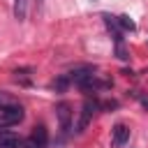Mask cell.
<instances>
[{
	"label": "cell",
	"instance_id": "cell-13",
	"mask_svg": "<svg viewBox=\"0 0 148 148\" xmlns=\"http://www.w3.org/2000/svg\"><path fill=\"white\" fill-rule=\"evenodd\" d=\"M139 99H141V104H143V106L148 109V97H139Z\"/></svg>",
	"mask_w": 148,
	"mask_h": 148
},
{
	"label": "cell",
	"instance_id": "cell-2",
	"mask_svg": "<svg viewBox=\"0 0 148 148\" xmlns=\"http://www.w3.org/2000/svg\"><path fill=\"white\" fill-rule=\"evenodd\" d=\"M97 109H99V102H97V99H86V102H83L81 116H79V123H76V132H83V130L90 125V120H92V116H95Z\"/></svg>",
	"mask_w": 148,
	"mask_h": 148
},
{
	"label": "cell",
	"instance_id": "cell-4",
	"mask_svg": "<svg viewBox=\"0 0 148 148\" xmlns=\"http://www.w3.org/2000/svg\"><path fill=\"white\" fill-rule=\"evenodd\" d=\"M127 141H130V127L123 125V123L113 125V130H111V148H123Z\"/></svg>",
	"mask_w": 148,
	"mask_h": 148
},
{
	"label": "cell",
	"instance_id": "cell-7",
	"mask_svg": "<svg viewBox=\"0 0 148 148\" xmlns=\"http://www.w3.org/2000/svg\"><path fill=\"white\" fill-rule=\"evenodd\" d=\"M116 18V25H118V30L120 32H132L136 25H134V21L127 16V14H120V16H113Z\"/></svg>",
	"mask_w": 148,
	"mask_h": 148
},
{
	"label": "cell",
	"instance_id": "cell-11",
	"mask_svg": "<svg viewBox=\"0 0 148 148\" xmlns=\"http://www.w3.org/2000/svg\"><path fill=\"white\" fill-rule=\"evenodd\" d=\"M116 56L120 58V60H127L130 56H127V49H125V44H116Z\"/></svg>",
	"mask_w": 148,
	"mask_h": 148
},
{
	"label": "cell",
	"instance_id": "cell-1",
	"mask_svg": "<svg viewBox=\"0 0 148 148\" xmlns=\"http://www.w3.org/2000/svg\"><path fill=\"white\" fill-rule=\"evenodd\" d=\"M23 116H25V111H23L21 104L9 106V109H2V111H0V130H7V127H12V125H18V123L23 120Z\"/></svg>",
	"mask_w": 148,
	"mask_h": 148
},
{
	"label": "cell",
	"instance_id": "cell-5",
	"mask_svg": "<svg viewBox=\"0 0 148 148\" xmlns=\"http://www.w3.org/2000/svg\"><path fill=\"white\" fill-rule=\"evenodd\" d=\"M0 148H30V143H28V139H23L18 134L5 132V134H0Z\"/></svg>",
	"mask_w": 148,
	"mask_h": 148
},
{
	"label": "cell",
	"instance_id": "cell-8",
	"mask_svg": "<svg viewBox=\"0 0 148 148\" xmlns=\"http://www.w3.org/2000/svg\"><path fill=\"white\" fill-rule=\"evenodd\" d=\"M25 14H28V0H14V18L25 21Z\"/></svg>",
	"mask_w": 148,
	"mask_h": 148
},
{
	"label": "cell",
	"instance_id": "cell-12",
	"mask_svg": "<svg viewBox=\"0 0 148 148\" xmlns=\"http://www.w3.org/2000/svg\"><path fill=\"white\" fill-rule=\"evenodd\" d=\"M42 5H44V0H35V12H37V14L42 12Z\"/></svg>",
	"mask_w": 148,
	"mask_h": 148
},
{
	"label": "cell",
	"instance_id": "cell-9",
	"mask_svg": "<svg viewBox=\"0 0 148 148\" xmlns=\"http://www.w3.org/2000/svg\"><path fill=\"white\" fill-rule=\"evenodd\" d=\"M16 104H18V99H16L14 95L0 90V111H2V109H9V106H16Z\"/></svg>",
	"mask_w": 148,
	"mask_h": 148
},
{
	"label": "cell",
	"instance_id": "cell-10",
	"mask_svg": "<svg viewBox=\"0 0 148 148\" xmlns=\"http://www.w3.org/2000/svg\"><path fill=\"white\" fill-rule=\"evenodd\" d=\"M67 86H69V76H60L58 81H53V83H51V88H56V90H65Z\"/></svg>",
	"mask_w": 148,
	"mask_h": 148
},
{
	"label": "cell",
	"instance_id": "cell-6",
	"mask_svg": "<svg viewBox=\"0 0 148 148\" xmlns=\"http://www.w3.org/2000/svg\"><path fill=\"white\" fill-rule=\"evenodd\" d=\"M46 141H49V134H46V127L44 125H37L32 130V134L28 136L30 148H46Z\"/></svg>",
	"mask_w": 148,
	"mask_h": 148
},
{
	"label": "cell",
	"instance_id": "cell-3",
	"mask_svg": "<svg viewBox=\"0 0 148 148\" xmlns=\"http://www.w3.org/2000/svg\"><path fill=\"white\" fill-rule=\"evenodd\" d=\"M56 113H58L60 132L67 134V132H69V125H72V106H69V102H60V104L56 106Z\"/></svg>",
	"mask_w": 148,
	"mask_h": 148
}]
</instances>
